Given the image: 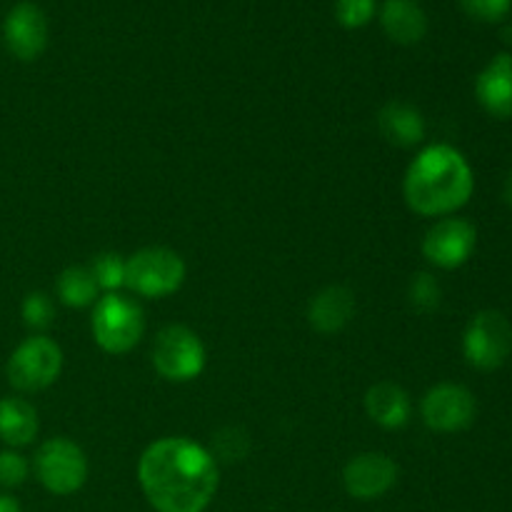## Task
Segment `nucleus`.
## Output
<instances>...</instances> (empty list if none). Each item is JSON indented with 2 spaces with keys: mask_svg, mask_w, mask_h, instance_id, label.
<instances>
[{
  "mask_svg": "<svg viewBox=\"0 0 512 512\" xmlns=\"http://www.w3.org/2000/svg\"><path fill=\"white\" fill-rule=\"evenodd\" d=\"M138 483L155 512H205L218 493V460L195 440L160 438L140 455Z\"/></svg>",
  "mask_w": 512,
  "mask_h": 512,
  "instance_id": "nucleus-1",
  "label": "nucleus"
},
{
  "mask_svg": "<svg viewBox=\"0 0 512 512\" xmlns=\"http://www.w3.org/2000/svg\"><path fill=\"white\" fill-rule=\"evenodd\" d=\"M475 175L468 158L448 143L428 145L415 155L403 180L405 203L425 218H448L470 203Z\"/></svg>",
  "mask_w": 512,
  "mask_h": 512,
  "instance_id": "nucleus-2",
  "label": "nucleus"
},
{
  "mask_svg": "<svg viewBox=\"0 0 512 512\" xmlns=\"http://www.w3.org/2000/svg\"><path fill=\"white\" fill-rule=\"evenodd\" d=\"M93 338L100 350L125 355L140 343L145 333V315L135 300L120 293H105L93 308Z\"/></svg>",
  "mask_w": 512,
  "mask_h": 512,
  "instance_id": "nucleus-3",
  "label": "nucleus"
},
{
  "mask_svg": "<svg viewBox=\"0 0 512 512\" xmlns=\"http://www.w3.org/2000/svg\"><path fill=\"white\" fill-rule=\"evenodd\" d=\"M63 350L48 335H30L10 353L5 375L18 393H40L60 378Z\"/></svg>",
  "mask_w": 512,
  "mask_h": 512,
  "instance_id": "nucleus-4",
  "label": "nucleus"
},
{
  "mask_svg": "<svg viewBox=\"0 0 512 512\" xmlns=\"http://www.w3.org/2000/svg\"><path fill=\"white\" fill-rule=\"evenodd\" d=\"M185 283V263L170 248H143L125 260V288L143 298H168Z\"/></svg>",
  "mask_w": 512,
  "mask_h": 512,
  "instance_id": "nucleus-5",
  "label": "nucleus"
},
{
  "mask_svg": "<svg viewBox=\"0 0 512 512\" xmlns=\"http://www.w3.org/2000/svg\"><path fill=\"white\" fill-rule=\"evenodd\" d=\"M463 355L470 368L493 373L512 355V325L500 310H480L463 333Z\"/></svg>",
  "mask_w": 512,
  "mask_h": 512,
  "instance_id": "nucleus-6",
  "label": "nucleus"
},
{
  "mask_svg": "<svg viewBox=\"0 0 512 512\" xmlns=\"http://www.w3.org/2000/svg\"><path fill=\"white\" fill-rule=\"evenodd\" d=\"M208 363L203 340L185 325H168L158 333L153 345V365L160 378L170 383H190Z\"/></svg>",
  "mask_w": 512,
  "mask_h": 512,
  "instance_id": "nucleus-7",
  "label": "nucleus"
},
{
  "mask_svg": "<svg viewBox=\"0 0 512 512\" xmlns=\"http://www.w3.org/2000/svg\"><path fill=\"white\" fill-rule=\"evenodd\" d=\"M35 478L48 493L73 495L88 480V458L83 448L68 438H50L38 448L33 460Z\"/></svg>",
  "mask_w": 512,
  "mask_h": 512,
  "instance_id": "nucleus-8",
  "label": "nucleus"
},
{
  "mask_svg": "<svg viewBox=\"0 0 512 512\" xmlns=\"http://www.w3.org/2000/svg\"><path fill=\"white\" fill-rule=\"evenodd\" d=\"M478 403L465 385L440 383L425 393L420 403L423 423L435 433H460L473 425Z\"/></svg>",
  "mask_w": 512,
  "mask_h": 512,
  "instance_id": "nucleus-9",
  "label": "nucleus"
},
{
  "mask_svg": "<svg viewBox=\"0 0 512 512\" xmlns=\"http://www.w3.org/2000/svg\"><path fill=\"white\" fill-rule=\"evenodd\" d=\"M48 18L43 8L30 0H20L8 10L3 20L5 48L20 63H33L48 48Z\"/></svg>",
  "mask_w": 512,
  "mask_h": 512,
  "instance_id": "nucleus-10",
  "label": "nucleus"
},
{
  "mask_svg": "<svg viewBox=\"0 0 512 512\" xmlns=\"http://www.w3.org/2000/svg\"><path fill=\"white\" fill-rule=\"evenodd\" d=\"M478 245V230L465 218H443L425 233L423 255L435 268L455 270L468 263Z\"/></svg>",
  "mask_w": 512,
  "mask_h": 512,
  "instance_id": "nucleus-11",
  "label": "nucleus"
},
{
  "mask_svg": "<svg viewBox=\"0 0 512 512\" xmlns=\"http://www.w3.org/2000/svg\"><path fill=\"white\" fill-rule=\"evenodd\" d=\"M398 475V463L385 453H360L343 468V485L350 498L375 500L395 488Z\"/></svg>",
  "mask_w": 512,
  "mask_h": 512,
  "instance_id": "nucleus-12",
  "label": "nucleus"
},
{
  "mask_svg": "<svg viewBox=\"0 0 512 512\" xmlns=\"http://www.w3.org/2000/svg\"><path fill=\"white\" fill-rule=\"evenodd\" d=\"M480 108L498 120L512 118V55L498 53L475 78Z\"/></svg>",
  "mask_w": 512,
  "mask_h": 512,
  "instance_id": "nucleus-13",
  "label": "nucleus"
},
{
  "mask_svg": "<svg viewBox=\"0 0 512 512\" xmlns=\"http://www.w3.org/2000/svg\"><path fill=\"white\" fill-rule=\"evenodd\" d=\"M355 295L345 285H328L313 295L308 305V323L315 333L335 335L353 320Z\"/></svg>",
  "mask_w": 512,
  "mask_h": 512,
  "instance_id": "nucleus-14",
  "label": "nucleus"
},
{
  "mask_svg": "<svg viewBox=\"0 0 512 512\" xmlns=\"http://www.w3.org/2000/svg\"><path fill=\"white\" fill-rule=\"evenodd\" d=\"M365 410L380 428L398 430L405 428L413 418V400H410L408 390L400 388L398 383L383 380L365 393Z\"/></svg>",
  "mask_w": 512,
  "mask_h": 512,
  "instance_id": "nucleus-15",
  "label": "nucleus"
},
{
  "mask_svg": "<svg viewBox=\"0 0 512 512\" xmlns=\"http://www.w3.org/2000/svg\"><path fill=\"white\" fill-rule=\"evenodd\" d=\"M378 130L395 148H415L425 140V118L415 105L390 100L380 108Z\"/></svg>",
  "mask_w": 512,
  "mask_h": 512,
  "instance_id": "nucleus-16",
  "label": "nucleus"
},
{
  "mask_svg": "<svg viewBox=\"0 0 512 512\" xmlns=\"http://www.w3.org/2000/svg\"><path fill=\"white\" fill-rule=\"evenodd\" d=\"M380 25L398 45H415L428 33V15L418 0H385L380 8Z\"/></svg>",
  "mask_w": 512,
  "mask_h": 512,
  "instance_id": "nucleus-17",
  "label": "nucleus"
},
{
  "mask_svg": "<svg viewBox=\"0 0 512 512\" xmlns=\"http://www.w3.org/2000/svg\"><path fill=\"white\" fill-rule=\"evenodd\" d=\"M38 430V410L28 400L15 398V395L0 398V443L13 450L25 448L33 443Z\"/></svg>",
  "mask_w": 512,
  "mask_h": 512,
  "instance_id": "nucleus-18",
  "label": "nucleus"
},
{
  "mask_svg": "<svg viewBox=\"0 0 512 512\" xmlns=\"http://www.w3.org/2000/svg\"><path fill=\"white\" fill-rule=\"evenodd\" d=\"M98 283H95L90 268L83 265H70L60 273L58 283H55V293H58L60 303L68 308H88V305L98 303Z\"/></svg>",
  "mask_w": 512,
  "mask_h": 512,
  "instance_id": "nucleus-19",
  "label": "nucleus"
},
{
  "mask_svg": "<svg viewBox=\"0 0 512 512\" xmlns=\"http://www.w3.org/2000/svg\"><path fill=\"white\" fill-rule=\"evenodd\" d=\"M90 273L105 293H118L125 288V260L118 253H100L90 265Z\"/></svg>",
  "mask_w": 512,
  "mask_h": 512,
  "instance_id": "nucleus-20",
  "label": "nucleus"
},
{
  "mask_svg": "<svg viewBox=\"0 0 512 512\" xmlns=\"http://www.w3.org/2000/svg\"><path fill=\"white\" fill-rule=\"evenodd\" d=\"M250 453V435L243 428H223L213 435V455L215 460H225V463H233V460H243Z\"/></svg>",
  "mask_w": 512,
  "mask_h": 512,
  "instance_id": "nucleus-21",
  "label": "nucleus"
},
{
  "mask_svg": "<svg viewBox=\"0 0 512 512\" xmlns=\"http://www.w3.org/2000/svg\"><path fill=\"white\" fill-rule=\"evenodd\" d=\"M410 305H413L418 313H435L443 303V290H440V283L430 273L415 275L413 283H410L408 290Z\"/></svg>",
  "mask_w": 512,
  "mask_h": 512,
  "instance_id": "nucleus-22",
  "label": "nucleus"
},
{
  "mask_svg": "<svg viewBox=\"0 0 512 512\" xmlns=\"http://www.w3.org/2000/svg\"><path fill=\"white\" fill-rule=\"evenodd\" d=\"M375 13H378L375 0H335V20L348 30L365 28Z\"/></svg>",
  "mask_w": 512,
  "mask_h": 512,
  "instance_id": "nucleus-23",
  "label": "nucleus"
},
{
  "mask_svg": "<svg viewBox=\"0 0 512 512\" xmlns=\"http://www.w3.org/2000/svg\"><path fill=\"white\" fill-rule=\"evenodd\" d=\"M20 315H23V323L30 330H48L55 320V305L48 295L38 290V293L25 295L23 305H20Z\"/></svg>",
  "mask_w": 512,
  "mask_h": 512,
  "instance_id": "nucleus-24",
  "label": "nucleus"
},
{
  "mask_svg": "<svg viewBox=\"0 0 512 512\" xmlns=\"http://www.w3.org/2000/svg\"><path fill=\"white\" fill-rule=\"evenodd\" d=\"M28 475L30 465L18 450H0V488H18V485H23L28 480Z\"/></svg>",
  "mask_w": 512,
  "mask_h": 512,
  "instance_id": "nucleus-25",
  "label": "nucleus"
},
{
  "mask_svg": "<svg viewBox=\"0 0 512 512\" xmlns=\"http://www.w3.org/2000/svg\"><path fill=\"white\" fill-rule=\"evenodd\" d=\"M460 8L480 23H500L510 15L512 0H460Z\"/></svg>",
  "mask_w": 512,
  "mask_h": 512,
  "instance_id": "nucleus-26",
  "label": "nucleus"
},
{
  "mask_svg": "<svg viewBox=\"0 0 512 512\" xmlns=\"http://www.w3.org/2000/svg\"><path fill=\"white\" fill-rule=\"evenodd\" d=\"M0 512H23V508H20V503L13 495L0 493Z\"/></svg>",
  "mask_w": 512,
  "mask_h": 512,
  "instance_id": "nucleus-27",
  "label": "nucleus"
},
{
  "mask_svg": "<svg viewBox=\"0 0 512 512\" xmlns=\"http://www.w3.org/2000/svg\"><path fill=\"white\" fill-rule=\"evenodd\" d=\"M503 198H505V203H508L510 208H512V170H510L508 178H505V185H503Z\"/></svg>",
  "mask_w": 512,
  "mask_h": 512,
  "instance_id": "nucleus-28",
  "label": "nucleus"
}]
</instances>
